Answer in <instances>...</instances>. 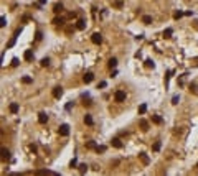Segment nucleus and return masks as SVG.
I'll list each match as a JSON object with an SVG mask.
<instances>
[{
    "label": "nucleus",
    "mask_w": 198,
    "mask_h": 176,
    "mask_svg": "<svg viewBox=\"0 0 198 176\" xmlns=\"http://www.w3.org/2000/svg\"><path fill=\"white\" fill-rule=\"evenodd\" d=\"M58 132H60V135H61V137H68V135H70V125H68V124L60 125Z\"/></svg>",
    "instance_id": "nucleus-1"
},
{
    "label": "nucleus",
    "mask_w": 198,
    "mask_h": 176,
    "mask_svg": "<svg viewBox=\"0 0 198 176\" xmlns=\"http://www.w3.org/2000/svg\"><path fill=\"white\" fill-rule=\"evenodd\" d=\"M114 99H116V102H124L126 100V92L124 90H117L114 94Z\"/></svg>",
    "instance_id": "nucleus-2"
},
{
    "label": "nucleus",
    "mask_w": 198,
    "mask_h": 176,
    "mask_svg": "<svg viewBox=\"0 0 198 176\" xmlns=\"http://www.w3.org/2000/svg\"><path fill=\"white\" fill-rule=\"evenodd\" d=\"M91 41H92L94 45H101V43H102V36H101V33H92Z\"/></svg>",
    "instance_id": "nucleus-3"
},
{
    "label": "nucleus",
    "mask_w": 198,
    "mask_h": 176,
    "mask_svg": "<svg viewBox=\"0 0 198 176\" xmlns=\"http://www.w3.org/2000/svg\"><path fill=\"white\" fill-rule=\"evenodd\" d=\"M61 95H63V87H61V86H56V87L53 89V97H55V99H60Z\"/></svg>",
    "instance_id": "nucleus-4"
},
{
    "label": "nucleus",
    "mask_w": 198,
    "mask_h": 176,
    "mask_svg": "<svg viewBox=\"0 0 198 176\" xmlns=\"http://www.w3.org/2000/svg\"><path fill=\"white\" fill-rule=\"evenodd\" d=\"M92 79H94V74H92V72H86V74L83 76V81H84L86 84H89V82H92Z\"/></svg>",
    "instance_id": "nucleus-5"
},
{
    "label": "nucleus",
    "mask_w": 198,
    "mask_h": 176,
    "mask_svg": "<svg viewBox=\"0 0 198 176\" xmlns=\"http://www.w3.org/2000/svg\"><path fill=\"white\" fill-rule=\"evenodd\" d=\"M38 122H40V124H46V122H48V115H46L45 112H40V114H38Z\"/></svg>",
    "instance_id": "nucleus-6"
},
{
    "label": "nucleus",
    "mask_w": 198,
    "mask_h": 176,
    "mask_svg": "<svg viewBox=\"0 0 198 176\" xmlns=\"http://www.w3.org/2000/svg\"><path fill=\"white\" fill-rule=\"evenodd\" d=\"M63 8H65V5L63 3H55V7H53V12H55V13H61V12H63Z\"/></svg>",
    "instance_id": "nucleus-7"
},
{
    "label": "nucleus",
    "mask_w": 198,
    "mask_h": 176,
    "mask_svg": "<svg viewBox=\"0 0 198 176\" xmlns=\"http://www.w3.org/2000/svg\"><path fill=\"white\" fill-rule=\"evenodd\" d=\"M23 58H25V61H32V59H33V51L32 50H27L25 54H23Z\"/></svg>",
    "instance_id": "nucleus-8"
},
{
    "label": "nucleus",
    "mask_w": 198,
    "mask_h": 176,
    "mask_svg": "<svg viewBox=\"0 0 198 176\" xmlns=\"http://www.w3.org/2000/svg\"><path fill=\"white\" fill-rule=\"evenodd\" d=\"M0 153H2V160H3V161L10 158V151H8L7 148H2V150H0Z\"/></svg>",
    "instance_id": "nucleus-9"
},
{
    "label": "nucleus",
    "mask_w": 198,
    "mask_h": 176,
    "mask_svg": "<svg viewBox=\"0 0 198 176\" xmlns=\"http://www.w3.org/2000/svg\"><path fill=\"white\" fill-rule=\"evenodd\" d=\"M111 143H112V147H116V148H121V147H122L121 138H112V140H111Z\"/></svg>",
    "instance_id": "nucleus-10"
},
{
    "label": "nucleus",
    "mask_w": 198,
    "mask_h": 176,
    "mask_svg": "<svg viewBox=\"0 0 198 176\" xmlns=\"http://www.w3.org/2000/svg\"><path fill=\"white\" fill-rule=\"evenodd\" d=\"M36 174H51V176H58V173H55V171H48V169H40Z\"/></svg>",
    "instance_id": "nucleus-11"
},
{
    "label": "nucleus",
    "mask_w": 198,
    "mask_h": 176,
    "mask_svg": "<svg viewBox=\"0 0 198 176\" xmlns=\"http://www.w3.org/2000/svg\"><path fill=\"white\" fill-rule=\"evenodd\" d=\"M140 129L144 130V132H147V130H148V122H147V120H144V119L140 120Z\"/></svg>",
    "instance_id": "nucleus-12"
},
{
    "label": "nucleus",
    "mask_w": 198,
    "mask_h": 176,
    "mask_svg": "<svg viewBox=\"0 0 198 176\" xmlns=\"http://www.w3.org/2000/svg\"><path fill=\"white\" fill-rule=\"evenodd\" d=\"M139 156H140V160H142V163H144V165H148V163H150V160H148V156H147L145 153H140Z\"/></svg>",
    "instance_id": "nucleus-13"
},
{
    "label": "nucleus",
    "mask_w": 198,
    "mask_h": 176,
    "mask_svg": "<svg viewBox=\"0 0 198 176\" xmlns=\"http://www.w3.org/2000/svg\"><path fill=\"white\" fill-rule=\"evenodd\" d=\"M190 92H193L195 95H198V86H196L195 82H191V84H190Z\"/></svg>",
    "instance_id": "nucleus-14"
},
{
    "label": "nucleus",
    "mask_w": 198,
    "mask_h": 176,
    "mask_svg": "<svg viewBox=\"0 0 198 176\" xmlns=\"http://www.w3.org/2000/svg\"><path fill=\"white\" fill-rule=\"evenodd\" d=\"M142 23H145V25H150V23H152V17L144 15V17H142Z\"/></svg>",
    "instance_id": "nucleus-15"
},
{
    "label": "nucleus",
    "mask_w": 198,
    "mask_h": 176,
    "mask_svg": "<svg viewBox=\"0 0 198 176\" xmlns=\"http://www.w3.org/2000/svg\"><path fill=\"white\" fill-rule=\"evenodd\" d=\"M84 124H86V125H92V124H94V122H92V117H91V115H88V114L84 115Z\"/></svg>",
    "instance_id": "nucleus-16"
},
{
    "label": "nucleus",
    "mask_w": 198,
    "mask_h": 176,
    "mask_svg": "<svg viewBox=\"0 0 198 176\" xmlns=\"http://www.w3.org/2000/svg\"><path fill=\"white\" fill-rule=\"evenodd\" d=\"M172 35H173V30L172 28H167L165 31H164V38H172Z\"/></svg>",
    "instance_id": "nucleus-17"
},
{
    "label": "nucleus",
    "mask_w": 198,
    "mask_h": 176,
    "mask_svg": "<svg viewBox=\"0 0 198 176\" xmlns=\"http://www.w3.org/2000/svg\"><path fill=\"white\" fill-rule=\"evenodd\" d=\"M107 66H109L111 69L116 68V66H117V59H116V58H111V59H109V63H107Z\"/></svg>",
    "instance_id": "nucleus-18"
},
{
    "label": "nucleus",
    "mask_w": 198,
    "mask_h": 176,
    "mask_svg": "<svg viewBox=\"0 0 198 176\" xmlns=\"http://www.w3.org/2000/svg\"><path fill=\"white\" fill-rule=\"evenodd\" d=\"M152 122H154V124H162L164 120H162L160 115H152Z\"/></svg>",
    "instance_id": "nucleus-19"
},
{
    "label": "nucleus",
    "mask_w": 198,
    "mask_h": 176,
    "mask_svg": "<svg viewBox=\"0 0 198 176\" xmlns=\"http://www.w3.org/2000/svg\"><path fill=\"white\" fill-rule=\"evenodd\" d=\"M10 112H12V114H17V112H18V104H17V102L10 104Z\"/></svg>",
    "instance_id": "nucleus-20"
},
{
    "label": "nucleus",
    "mask_w": 198,
    "mask_h": 176,
    "mask_svg": "<svg viewBox=\"0 0 198 176\" xmlns=\"http://www.w3.org/2000/svg\"><path fill=\"white\" fill-rule=\"evenodd\" d=\"M76 28H78V30H84V28H86V22H84V20H79V22L76 23Z\"/></svg>",
    "instance_id": "nucleus-21"
},
{
    "label": "nucleus",
    "mask_w": 198,
    "mask_h": 176,
    "mask_svg": "<svg viewBox=\"0 0 198 176\" xmlns=\"http://www.w3.org/2000/svg\"><path fill=\"white\" fill-rule=\"evenodd\" d=\"M145 112H147V104H140V105H139V114L144 115Z\"/></svg>",
    "instance_id": "nucleus-22"
},
{
    "label": "nucleus",
    "mask_w": 198,
    "mask_h": 176,
    "mask_svg": "<svg viewBox=\"0 0 198 176\" xmlns=\"http://www.w3.org/2000/svg\"><path fill=\"white\" fill-rule=\"evenodd\" d=\"M53 23H55V25H60V26H61V25L65 23V18H58V17H56V18H53Z\"/></svg>",
    "instance_id": "nucleus-23"
},
{
    "label": "nucleus",
    "mask_w": 198,
    "mask_h": 176,
    "mask_svg": "<svg viewBox=\"0 0 198 176\" xmlns=\"http://www.w3.org/2000/svg\"><path fill=\"white\" fill-rule=\"evenodd\" d=\"M22 81H23V84H32L33 79H32L30 76H23V77H22Z\"/></svg>",
    "instance_id": "nucleus-24"
},
{
    "label": "nucleus",
    "mask_w": 198,
    "mask_h": 176,
    "mask_svg": "<svg viewBox=\"0 0 198 176\" xmlns=\"http://www.w3.org/2000/svg\"><path fill=\"white\" fill-rule=\"evenodd\" d=\"M15 41H17V36L13 35V36H12V40L8 41V45H7V50H8V48H12V46H13V45H15Z\"/></svg>",
    "instance_id": "nucleus-25"
},
{
    "label": "nucleus",
    "mask_w": 198,
    "mask_h": 176,
    "mask_svg": "<svg viewBox=\"0 0 198 176\" xmlns=\"http://www.w3.org/2000/svg\"><path fill=\"white\" fill-rule=\"evenodd\" d=\"M185 13H183V12H180V10H178V12H175V13H173V18H175V20H178V18H182Z\"/></svg>",
    "instance_id": "nucleus-26"
},
{
    "label": "nucleus",
    "mask_w": 198,
    "mask_h": 176,
    "mask_svg": "<svg viewBox=\"0 0 198 176\" xmlns=\"http://www.w3.org/2000/svg\"><path fill=\"white\" fill-rule=\"evenodd\" d=\"M86 148H89V150H92V148H96V143H94V142L91 140V142H88V143H86Z\"/></svg>",
    "instance_id": "nucleus-27"
},
{
    "label": "nucleus",
    "mask_w": 198,
    "mask_h": 176,
    "mask_svg": "<svg viewBox=\"0 0 198 176\" xmlns=\"http://www.w3.org/2000/svg\"><path fill=\"white\" fill-rule=\"evenodd\" d=\"M160 147H162V145H160V142H155V143H154V147H152V150H154V151H159Z\"/></svg>",
    "instance_id": "nucleus-28"
},
{
    "label": "nucleus",
    "mask_w": 198,
    "mask_h": 176,
    "mask_svg": "<svg viewBox=\"0 0 198 176\" xmlns=\"http://www.w3.org/2000/svg\"><path fill=\"white\" fill-rule=\"evenodd\" d=\"M145 66H147V68H154L155 64H154V61H152V59H145Z\"/></svg>",
    "instance_id": "nucleus-29"
},
{
    "label": "nucleus",
    "mask_w": 198,
    "mask_h": 176,
    "mask_svg": "<svg viewBox=\"0 0 198 176\" xmlns=\"http://www.w3.org/2000/svg\"><path fill=\"white\" fill-rule=\"evenodd\" d=\"M78 168H79V173H86V171H88V166H86V165H79Z\"/></svg>",
    "instance_id": "nucleus-30"
},
{
    "label": "nucleus",
    "mask_w": 198,
    "mask_h": 176,
    "mask_svg": "<svg viewBox=\"0 0 198 176\" xmlns=\"http://www.w3.org/2000/svg\"><path fill=\"white\" fill-rule=\"evenodd\" d=\"M96 151H97V153H104V151H106V147H104V145H101V147H96Z\"/></svg>",
    "instance_id": "nucleus-31"
},
{
    "label": "nucleus",
    "mask_w": 198,
    "mask_h": 176,
    "mask_svg": "<svg viewBox=\"0 0 198 176\" xmlns=\"http://www.w3.org/2000/svg\"><path fill=\"white\" fill-rule=\"evenodd\" d=\"M0 26H7V18H5V17H2V18H0Z\"/></svg>",
    "instance_id": "nucleus-32"
},
{
    "label": "nucleus",
    "mask_w": 198,
    "mask_h": 176,
    "mask_svg": "<svg viewBox=\"0 0 198 176\" xmlns=\"http://www.w3.org/2000/svg\"><path fill=\"white\" fill-rule=\"evenodd\" d=\"M178 100H180V97H178V95H173V97H172V104H173V105H177Z\"/></svg>",
    "instance_id": "nucleus-33"
},
{
    "label": "nucleus",
    "mask_w": 198,
    "mask_h": 176,
    "mask_svg": "<svg viewBox=\"0 0 198 176\" xmlns=\"http://www.w3.org/2000/svg\"><path fill=\"white\" fill-rule=\"evenodd\" d=\"M41 38H43V33H41V31H36L35 40H36V41H41Z\"/></svg>",
    "instance_id": "nucleus-34"
},
{
    "label": "nucleus",
    "mask_w": 198,
    "mask_h": 176,
    "mask_svg": "<svg viewBox=\"0 0 198 176\" xmlns=\"http://www.w3.org/2000/svg\"><path fill=\"white\" fill-rule=\"evenodd\" d=\"M41 66H49V58H43L41 59Z\"/></svg>",
    "instance_id": "nucleus-35"
},
{
    "label": "nucleus",
    "mask_w": 198,
    "mask_h": 176,
    "mask_svg": "<svg viewBox=\"0 0 198 176\" xmlns=\"http://www.w3.org/2000/svg\"><path fill=\"white\" fill-rule=\"evenodd\" d=\"M66 18L68 20H73V18H76V13H74V12H70V13L66 15Z\"/></svg>",
    "instance_id": "nucleus-36"
},
{
    "label": "nucleus",
    "mask_w": 198,
    "mask_h": 176,
    "mask_svg": "<svg viewBox=\"0 0 198 176\" xmlns=\"http://www.w3.org/2000/svg\"><path fill=\"white\" fill-rule=\"evenodd\" d=\"M12 66H13V68H17V66H18V58H13V59H12Z\"/></svg>",
    "instance_id": "nucleus-37"
},
{
    "label": "nucleus",
    "mask_w": 198,
    "mask_h": 176,
    "mask_svg": "<svg viewBox=\"0 0 198 176\" xmlns=\"http://www.w3.org/2000/svg\"><path fill=\"white\" fill-rule=\"evenodd\" d=\"M76 165H78V161H76V158H73V160H71V163H70V166H71V168H74V166H76Z\"/></svg>",
    "instance_id": "nucleus-38"
},
{
    "label": "nucleus",
    "mask_w": 198,
    "mask_h": 176,
    "mask_svg": "<svg viewBox=\"0 0 198 176\" xmlns=\"http://www.w3.org/2000/svg\"><path fill=\"white\" fill-rule=\"evenodd\" d=\"M114 5H116V7H119V8H121V7H122V0H116V3H114Z\"/></svg>",
    "instance_id": "nucleus-39"
},
{
    "label": "nucleus",
    "mask_w": 198,
    "mask_h": 176,
    "mask_svg": "<svg viewBox=\"0 0 198 176\" xmlns=\"http://www.w3.org/2000/svg\"><path fill=\"white\" fill-rule=\"evenodd\" d=\"M30 151H33V153H36V145H30Z\"/></svg>",
    "instance_id": "nucleus-40"
},
{
    "label": "nucleus",
    "mask_w": 198,
    "mask_h": 176,
    "mask_svg": "<svg viewBox=\"0 0 198 176\" xmlns=\"http://www.w3.org/2000/svg\"><path fill=\"white\" fill-rule=\"evenodd\" d=\"M106 86H107V84H106V82H104V81H102V82H99V86H97V89H99V87H101V89H102V87H106Z\"/></svg>",
    "instance_id": "nucleus-41"
},
{
    "label": "nucleus",
    "mask_w": 198,
    "mask_h": 176,
    "mask_svg": "<svg viewBox=\"0 0 198 176\" xmlns=\"http://www.w3.org/2000/svg\"><path fill=\"white\" fill-rule=\"evenodd\" d=\"M71 107H73V104H71V102H68V104H66V110H71Z\"/></svg>",
    "instance_id": "nucleus-42"
},
{
    "label": "nucleus",
    "mask_w": 198,
    "mask_h": 176,
    "mask_svg": "<svg viewBox=\"0 0 198 176\" xmlns=\"http://www.w3.org/2000/svg\"><path fill=\"white\" fill-rule=\"evenodd\" d=\"M73 31H74V28H71V26L66 28V33H73Z\"/></svg>",
    "instance_id": "nucleus-43"
},
{
    "label": "nucleus",
    "mask_w": 198,
    "mask_h": 176,
    "mask_svg": "<svg viewBox=\"0 0 198 176\" xmlns=\"http://www.w3.org/2000/svg\"><path fill=\"white\" fill-rule=\"evenodd\" d=\"M185 15H187V17H191V15H193V12L188 10V12H185Z\"/></svg>",
    "instance_id": "nucleus-44"
},
{
    "label": "nucleus",
    "mask_w": 198,
    "mask_h": 176,
    "mask_svg": "<svg viewBox=\"0 0 198 176\" xmlns=\"http://www.w3.org/2000/svg\"><path fill=\"white\" fill-rule=\"evenodd\" d=\"M38 3H40V5H45V3H46V0H38Z\"/></svg>",
    "instance_id": "nucleus-45"
},
{
    "label": "nucleus",
    "mask_w": 198,
    "mask_h": 176,
    "mask_svg": "<svg viewBox=\"0 0 198 176\" xmlns=\"http://www.w3.org/2000/svg\"><path fill=\"white\" fill-rule=\"evenodd\" d=\"M196 168H198V163H196Z\"/></svg>",
    "instance_id": "nucleus-46"
}]
</instances>
